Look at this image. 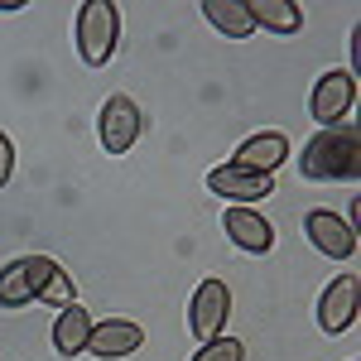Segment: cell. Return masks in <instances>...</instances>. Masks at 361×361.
<instances>
[{
    "mask_svg": "<svg viewBox=\"0 0 361 361\" xmlns=\"http://www.w3.org/2000/svg\"><path fill=\"white\" fill-rule=\"evenodd\" d=\"M361 169V140L352 126H333V130H318L304 145V159L299 173L313 183H333V178H357Z\"/></svg>",
    "mask_w": 361,
    "mask_h": 361,
    "instance_id": "cell-1",
    "label": "cell"
},
{
    "mask_svg": "<svg viewBox=\"0 0 361 361\" xmlns=\"http://www.w3.org/2000/svg\"><path fill=\"white\" fill-rule=\"evenodd\" d=\"M116 39H121V10L111 0H87L78 10V54H82V63H92V68L111 63Z\"/></svg>",
    "mask_w": 361,
    "mask_h": 361,
    "instance_id": "cell-2",
    "label": "cell"
},
{
    "mask_svg": "<svg viewBox=\"0 0 361 361\" xmlns=\"http://www.w3.org/2000/svg\"><path fill=\"white\" fill-rule=\"evenodd\" d=\"M140 130H145V121H140V106L126 97V92H116L102 102V121H97V135H102V149L106 154H130L135 149Z\"/></svg>",
    "mask_w": 361,
    "mask_h": 361,
    "instance_id": "cell-3",
    "label": "cell"
},
{
    "mask_svg": "<svg viewBox=\"0 0 361 361\" xmlns=\"http://www.w3.org/2000/svg\"><path fill=\"white\" fill-rule=\"evenodd\" d=\"M352 102H357V78L352 73H323L318 82H313V97H308V116L323 126V130H333L342 116L352 111Z\"/></svg>",
    "mask_w": 361,
    "mask_h": 361,
    "instance_id": "cell-4",
    "label": "cell"
},
{
    "mask_svg": "<svg viewBox=\"0 0 361 361\" xmlns=\"http://www.w3.org/2000/svg\"><path fill=\"white\" fill-rule=\"evenodd\" d=\"M226 313H231V289H226L222 279H202L193 294V304H188V328H193L197 342H212V337H222V323Z\"/></svg>",
    "mask_w": 361,
    "mask_h": 361,
    "instance_id": "cell-5",
    "label": "cell"
},
{
    "mask_svg": "<svg viewBox=\"0 0 361 361\" xmlns=\"http://www.w3.org/2000/svg\"><path fill=\"white\" fill-rule=\"evenodd\" d=\"M20 265H25L29 299H44V304H54V308L78 304V289H73V275H68V270H63L58 260H49V255H25Z\"/></svg>",
    "mask_w": 361,
    "mask_h": 361,
    "instance_id": "cell-6",
    "label": "cell"
},
{
    "mask_svg": "<svg viewBox=\"0 0 361 361\" xmlns=\"http://www.w3.org/2000/svg\"><path fill=\"white\" fill-rule=\"evenodd\" d=\"M207 188L217 197H236V207H250L260 197L275 193V173H250V169H236V164H222L207 173Z\"/></svg>",
    "mask_w": 361,
    "mask_h": 361,
    "instance_id": "cell-7",
    "label": "cell"
},
{
    "mask_svg": "<svg viewBox=\"0 0 361 361\" xmlns=\"http://www.w3.org/2000/svg\"><path fill=\"white\" fill-rule=\"evenodd\" d=\"M304 231L328 260H352V255H357V231L342 222V217H333L328 207H313L304 217Z\"/></svg>",
    "mask_w": 361,
    "mask_h": 361,
    "instance_id": "cell-8",
    "label": "cell"
},
{
    "mask_svg": "<svg viewBox=\"0 0 361 361\" xmlns=\"http://www.w3.org/2000/svg\"><path fill=\"white\" fill-rule=\"evenodd\" d=\"M145 347V328L130 323V318H106V323H92L87 333V352L102 361H116V357H130Z\"/></svg>",
    "mask_w": 361,
    "mask_h": 361,
    "instance_id": "cell-9",
    "label": "cell"
},
{
    "mask_svg": "<svg viewBox=\"0 0 361 361\" xmlns=\"http://www.w3.org/2000/svg\"><path fill=\"white\" fill-rule=\"evenodd\" d=\"M352 323H357V275H337L318 299V328L328 337H337Z\"/></svg>",
    "mask_w": 361,
    "mask_h": 361,
    "instance_id": "cell-10",
    "label": "cell"
},
{
    "mask_svg": "<svg viewBox=\"0 0 361 361\" xmlns=\"http://www.w3.org/2000/svg\"><path fill=\"white\" fill-rule=\"evenodd\" d=\"M222 226H226V236H231L241 250H250V255H265V250L275 246V226L265 222L255 207H226Z\"/></svg>",
    "mask_w": 361,
    "mask_h": 361,
    "instance_id": "cell-11",
    "label": "cell"
},
{
    "mask_svg": "<svg viewBox=\"0 0 361 361\" xmlns=\"http://www.w3.org/2000/svg\"><path fill=\"white\" fill-rule=\"evenodd\" d=\"M289 159V135L284 130H260V135H250L241 149H236V169H250V173H275L279 164Z\"/></svg>",
    "mask_w": 361,
    "mask_h": 361,
    "instance_id": "cell-12",
    "label": "cell"
},
{
    "mask_svg": "<svg viewBox=\"0 0 361 361\" xmlns=\"http://www.w3.org/2000/svg\"><path fill=\"white\" fill-rule=\"evenodd\" d=\"M87 333H92V313H87L82 304L58 308V318H54V347L63 352V357L87 352Z\"/></svg>",
    "mask_w": 361,
    "mask_h": 361,
    "instance_id": "cell-13",
    "label": "cell"
},
{
    "mask_svg": "<svg viewBox=\"0 0 361 361\" xmlns=\"http://www.w3.org/2000/svg\"><path fill=\"white\" fill-rule=\"evenodd\" d=\"M202 20L217 29V34H226V39H246V34H255L246 0H202Z\"/></svg>",
    "mask_w": 361,
    "mask_h": 361,
    "instance_id": "cell-14",
    "label": "cell"
},
{
    "mask_svg": "<svg viewBox=\"0 0 361 361\" xmlns=\"http://www.w3.org/2000/svg\"><path fill=\"white\" fill-rule=\"evenodd\" d=\"M246 10H250V25L275 29V34H299V29H304V10L289 5V0H255Z\"/></svg>",
    "mask_w": 361,
    "mask_h": 361,
    "instance_id": "cell-15",
    "label": "cell"
},
{
    "mask_svg": "<svg viewBox=\"0 0 361 361\" xmlns=\"http://www.w3.org/2000/svg\"><path fill=\"white\" fill-rule=\"evenodd\" d=\"M25 304H34V299H29V284H25V265L10 260V265L0 270V308H25Z\"/></svg>",
    "mask_w": 361,
    "mask_h": 361,
    "instance_id": "cell-16",
    "label": "cell"
},
{
    "mask_svg": "<svg viewBox=\"0 0 361 361\" xmlns=\"http://www.w3.org/2000/svg\"><path fill=\"white\" fill-rule=\"evenodd\" d=\"M193 361H246V347L236 337H212L202 342V352H193Z\"/></svg>",
    "mask_w": 361,
    "mask_h": 361,
    "instance_id": "cell-17",
    "label": "cell"
},
{
    "mask_svg": "<svg viewBox=\"0 0 361 361\" xmlns=\"http://www.w3.org/2000/svg\"><path fill=\"white\" fill-rule=\"evenodd\" d=\"M10 173H15V145H10L5 130H0V188L10 183Z\"/></svg>",
    "mask_w": 361,
    "mask_h": 361,
    "instance_id": "cell-18",
    "label": "cell"
}]
</instances>
